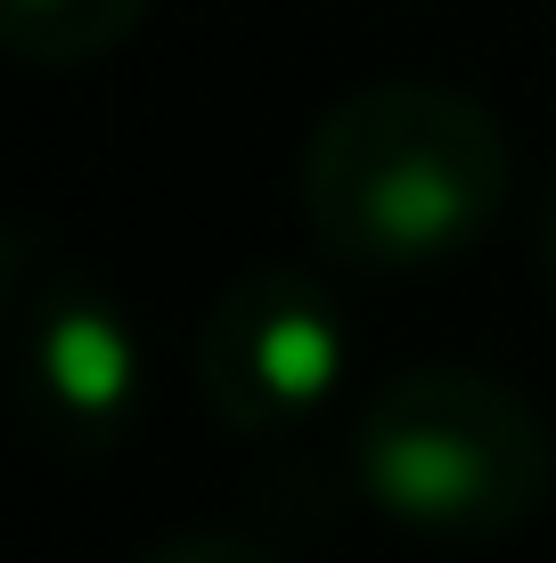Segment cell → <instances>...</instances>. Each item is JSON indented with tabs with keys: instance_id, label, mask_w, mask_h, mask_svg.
<instances>
[{
	"instance_id": "cell-7",
	"label": "cell",
	"mask_w": 556,
	"mask_h": 563,
	"mask_svg": "<svg viewBox=\"0 0 556 563\" xmlns=\"http://www.w3.org/2000/svg\"><path fill=\"white\" fill-rule=\"evenodd\" d=\"M541 254H548V278H556V180H548V205H541Z\"/></svg>"
},
{
	"instance_id": "cell-3",
	"label": "cell",
	"mask_w": 556,
	"mask_h": 563,
	"mask_svg": "<svg viewBox=\"0 0 556 563\" xmlns=\"http://www.w3.org/2000/svg\"><path fill=\"white\" fill-rule=\"evenodd\" d=\"M336 376H344V327H336V302L303 269H246L197 335L205 409L229 433L312 417L336 393Z\"/></svg>"
},
{
	"instance_id": "cell-2",
	"label": "cell",
	"mask_w": 556,
	"mask_h": 563,
	"mask_svg": "<svg viewBox=\"0 0 556 563\" xmlns=\"http://www.w3.org/2000/svg\"><path fill=\"white\" fill-rule=\"evenodd\" d=\"M360 490L426 539H500L541 515L556 441L541 409L475 367H410L360 409Z\"/></svg>"
},
{
	"instance_id": "cell-5",
	"label": "cell",
	"mask_w": 556,
	"mask_h": 563,
	"mask_svg": "<svg viewBox=\"0 0 556 563\" xmlns=\"http://www.w3.org/2000/svg\"><path fill=\"white\" fill-rule=\"evenodd\" d=\"M140 16L148 0H0V42L33 66H83L107 57Z\"/></svg>"
},
{
	"instance_id": "cell-1",
	"label": "cell",
	"mask_w": 556,
	"mask_h": 563,
	"mask_svg": "<svg viewBox=\"0 0 556 563\" xmlns=\"http://www.w3.org/2000/svg\"><path fill=\"white\" fill-rule=\"evenodd\" d=\"M508 205V131L458 82H369L303 147V221L352 269H434Z\"/></svg>"
},
{
	"instance_id": "cell-4",
	"label": "cell",
	"mask_w": 556,
	"mask_h": 563,
	"mask_svg": "<svg viewBox=\"0 0 556 563\" xmlns=\"http://www.w3.org/2000/svg\"><path fill=\"white\" fill-rule=\"evenodd\" d=\"M25 343H33V376H42V393L66 417H83V424L123 417L140 360H131L123 319H115L83 278H50L42 286V302L25 310Z\"/></svg>"
},
{
	"instance_id": "cell-6",
	"label": "cell",
	"mask_w": 556,
	"mask_h": 563,
	"mask_svg": "<svg viewBox=\"0 0 556 563\" xmlns=\"http://www.w3.org/2000/svg\"><path fill=\"white\" fill-rule=\"evenodd\" d=\"M148 563H279V555H262L254 539H229V531H181V539H164Z\"/></svg>"
}]
</instances>
